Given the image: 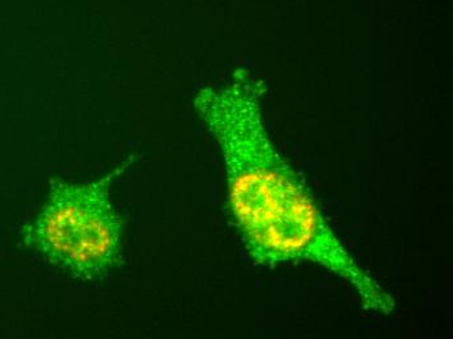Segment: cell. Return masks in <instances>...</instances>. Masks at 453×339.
I'll return each instance as SVG.
<instances>
[{
    "label": "cell",
    "instance_id": "cell-2",
    "mask_svg": "<svg viewBox=\"0 0 453 339\" xmlns=\"http://www.w3.org/2000/svg\"><path fill=\"white\" fill-rule=\"evenodd\" d=\"M134 162L89 183L55 179L40 213L21 231L24 244L81 282L104 280L123 263V225L110 189Z\"/></svg>",
    "mask_w": 453,
    "mask_h": 339
},
{
    "label": "cell",
    "instance_id": "cell-1",
    "mask_svg": "<svg viewBox=\"0 0 453 339\" xmlns=\"http://www.w3.org/2000/svg\"><path fill=\"white\" fill-rule=\"evenodd\" d=\"M266 82L245 67L196 93L193 106L222 151L229 211L256 263L309 261L347 281L382 315L394 297L356 263L273 145L264 115Z\"/></svg>",
    "mask_w": 453,
    "mask_h": 339
}]
</instances>
